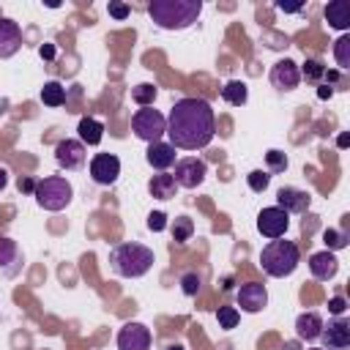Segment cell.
Listing matches in <instances>:
<instances>
[{
  "instance_id": "obj_1",
  "label": "cell",
  "mask_w": 350,
  "mask_h": 350,
  "mask_svg": "<svg viewBox=\"0 0 350 350\" xmlns=\"http://www.w3.org/2000/svg\"><path fill=\"white\" fill-rule=\"evenodd\" d=\"M216 134V115L205 98H178L167 115V137L172 148L200 150Z\"/></svg>"
},
{
  "instance_id": "obj_2",
  "label": "cell",
  "mask_w": 350,
  "mask_h": 350,
  "mask_svg": "<svg viewBox=\"0 0 350 350\" xmlns=\"http://www.w3.org/2000/svg\"><path fill=\"white\" fill-rule=\"evenodd\" d=\"M202 14V0H150L148 16L161 30H186Z\"/></svg>"
},
{
  "instance_id": "obj_3",
  "label": "cell",
  "mask_w": 350,
  "mask_h": 350,
  "mask_svg": "<svg viewBox=\"0 0 350 350\" xmlns=\"http://www.w3.org/2000/svg\"><path fill=\"white\" fill-rule=\"evenodd\" d=\"M156 262V254L153 249H148L145 243H137V241H126V243H118L112 252H109V268L115 276H123V279H139L145 276Z\"/></svg>"
},
{
  "instance_id": "obj_4",
  "label": "cell",
  "mask_w": 350,
  "mask_h": 350,
  "mask_svg": "<svg viewBox=\"0 0 350 350\" xmlns=\"http://www.w3.org/2000/svg\"><path fill=\"white\" fill-rule=\"evenodd\" d=\"M298 262H301V249L293 241H287V238H273L260 252V265L273 279L290 276L298 268Z\"/></svg>"
},
{
  "instance_id": "obj_5",
  "label": "cell",
  "mask_w": 350,
  "mask_h": 350,
  "mask_svg": "<svg viewBox=\"0 0 350 350\" xmlns=\"http://www.w3.org/2000/svg\"><path fill=\"white\" fill-rule=\"evenodd\" d=\"M33 197H36L38 208L55 213V211H63V208L71 202L74 189H71V183H68L63 175H49V178H44V180H36Z\"/></svg>"
},
{
  "instance_id": "obj_6",
  "label": "cell",
  "mask_w": 350,
  "mask_h": 350,
  "mask_svg": "<svg viewBox=\"0 0 350 350\" xmlns=\"http://www.w3.org/2000/svg\"><path fill=\"white\" fill-rule=\"evenodd\" d=\"M131 131L137 139H142L148 145L161 142V137L167 134V118L153 107H139L131 118Z\"/></svg>"
},
{
  "instance_id": "obj_7",
  "label": "cell",
  "mask_w": 350,
  "mask_h": 350,
  "mask_svg": "<svg viewBox=\"0 0 350 350\" xmlns=\"http://www.w3.org/2000/svg\"><path fill=\"white\" fill-rule=\"evenodd\" d=\"M205 175H208V167H205V161L202 159H197V156H186V159H180V161H175V183H178V189L183 186V189H197L202 180H205Z\"/></svg>"
},
{
  "instance_id": "obj_8",
  "label": "cell",
  "mask_w": 350,
  "mask_h": 350,
  "mask_svg": "<svg viewBox=\"0 0 350 350\" xmlns=\"http://www.w3.org/2000/svg\"><path fill=\"white\" fill-rule=\"evenodd\" d=\"M287 227H290V213H284L282 208H276V205H271V208H262L260 213H257V230H260V235H265V238H284V232H287Z\"/></svg>"
},
{
  "instance_id": "obj_9",
  "label": "cell",
  "mask_w": 350,
  "mask_h": 350,
  "mask_svg": "<svg viewBox=\"0 0 350 350\" xmlns=\"http://www.w3.org/2000/svg\"><path fill=\"white\" fill-rule=\"evenodd\" d=\"M320 342H323V350H347L350 347V320L334 317V320L323 323Z\"/></svg>"
},
{
  "instance_id": "obj_10",
  "label": "cell",
  "mask_w": 350,
  "mask_h": 350,
  "mask_svg": "<svg viewBox=\"0 0 350 350\" xmlns=\"http://www.w3.org/2000/svg\"><path fill=\"white\" fill-rule=\"evenodd\" d=\"M55 161L57 167L74 172V170H82L85 161H88V150L79 139H60L57 148H55Z\"/></svg>"
},
{
  "instance_id": "obj_11",
  "label": "cell",
  "mask_w": 350,
  "mask_h": 350,
  "mask_svg": "<svg viewBox=\"0 0 350 350\" xmlns=\"http://www.w3.org/2000/svg\"><path fill=\"white\" fill-rule=\"evenodd\" d=\"M120 175V159L115 153H96L90 159V178L98 186H112Z\"/></svg>"
},
{
  "instance_id": "obj_12",
  "label": "cell",
  "mask_w": 350,
  "mask_h": 350,
  "mask_svg": "<svg viewBox=\"0 0 350 350\" xmlns=\"http://www.w3.org/2000/svg\"><path fill=\"white\" fill-rule=\"evenodd\" d=\"M235 298H238V306H241L243 312H249V314H257V312H262V309L268 306V290H265V284H260V282H246V284H241Z\"/></svg>"
},
{
  "instance_id": "obj_13",
  "label": "cell",
  "mask_w": 350,
  "mask_h": 350,
  "mask_svg": "<svg viewBox=\"0 0 350 350\" xmlns=\"http://www.w3.org/2000/svg\"><path fill=\"white\" fill-rule=\"evenodd\" d=\"M118 350H150V331L142 323H126L118 331Z\"/></svg>"
},
{
  "instance_id": "obj_14",
  "label": "cell",
  "mask_w": 350,
  "mask_h": 350,
  "mask_svg": "<svg viewBox=\"0 0 350 350\" xmlns=\"http://www.w3.org/2000/svg\"><path fill=\"white\" fill-rule=\"evenodd\" d=\"M312 205L309 191L295 189V186H282L276 191V208H282L284 213H306Z\"/></svg>"
},
{
  "instance_id": "obj_15",
  "label": "cell",
  "mask_w": 350,
  "mask_h": 350,
  "mask_svg": "<svg viewBox=\"0 0 350 350\" xmlns=\"http://www.w3.org/2000/svg\"><path fill=\"white\" fill-rule=\"evenodd\" d=\"M298 82H301V74H298V66L290 57L273 63V68H271V85L276 90H284V93L287 90H295Z\"/></svg>"
},
{
  "instance_id": "obj_16",
  "label": "cell",
  "mask_w": 350,
  "mask_h": 350,
  "mask_svg": "<svg viewBox=\"0 0 350 350\" xmlns=\"http://www.w3.org/2000/svg\"><path fill=\"white\" fill-rule=\"evenodd\" d=\"M22 46V27L14 19L0 16V60L14 57Z\"/></svg>"
},
{
  "instance_id": "obj_17",
  "label": "cell",
  "mask_w": 350,
  "mask_h": 350,
  "mask_svg": "<svg viewBox=\"0 0 350 350\" xmlns=\"http://www.w3.org/2000/svg\"><path fill=\"white\" fill-rule=\"evenodd\" d=\"M22 252L14 238H0V273L3 276H16L22 271Z\"/></svg>"
},
{
  "instance_id": "obj_18",
  "label": "cell",
  "mask_w": 350,
  "mask_h": 350,
  "mask_svg": "<svg viewBox=\"0 0 350 350\" xmlns=\"http://www.w3.org/2000/svg\"><path fill=\"white\" fill-rule=\"evenodd\" d=\"M309 271H312V276L314 279H320V282H328V279H334L336 276V271H339V260L334 257V252H314L312 257H309Z\"/></svg>"
},
{
  "instance_id": "obj_19",
  "label": "cell",
  "mask_w": 350,
  "mask_h": 350,
  "mask_svg": "<svg viewBox=\"0 0 350 350\" xmlns=\"http://www.w3.org/2000/svg\"><path fill=\"white\" fill-rule=\"evenodd\" d=\"M145 159H148V164H150L153 170L164 172V170H170V167L175 164V148H172L170 142H153V145H148Z\"/></svg>"
},
{
  "instance_id": "obj_20",
  "label": "cell",
  "mask_w": 350,
  "mask_h": 350,
  "mask_svg": "<svg viewBox=\"0 0 350 350\" xmlns=\"http://www.w3.org/2000/svg\"><path fill=\"white\" fill-rule=\"evenodd\" d=\"M320 331H323V317H320L317 312H304V314H298V320H295V334H298V339L314 342V339H320Z\"/></svg>"
},
{
  "instance_id": "obj_21",
  "label": "cell",
  "mask_w": 350,
  "mask_h": 350,
  "mask_svg": "<svg viewBox=\"0 0 350 350\" xmlns=\"http://www.w3.org/2000/svg\"><path fill=\"white\" fill-rule=\"evenodd\" d=\"M323 16L325 22L334 27V30H347L350 27V5L345 0H334L323 8Z\"/></svg>"
},
{
  "instance_id": "obj_22",
  "label": "cell",
  "mask_w": 350,
  "mask_h": 350,
  "mask_svg": "<svg viewBox=\"0 0 350 350\" xmlns=\"http://www.w3.org/2000/svg\"><path fill=\"white\" fill-rule=\"evenodd\" d=\"M148 191L156 200H172L178 194V183H175V178L170 172H159V175H153L148 180Z\"/></svg>"
},
{
  "instance_id": "obj_23",
  "label": "cell",
  "mask_w": 350,
  "mask_h": 350,
  "mask_svg": "<svg viewBox=\"0 0 350 350\" xmlns=\"http://www.w3.org/2000/svg\"><path fill=\"white\" fill-rule=\"evenodd\" d=\"M77 131H79V142H82V145H98V142L104 139V126H101V120H96V118H90V115H85V118L79 120Z\"/></svg>"
},
{
  "instance_id": "obj_24",
  "label": "cell",
  "mask_w": 350,
  "mask_h": 350,
  "mask_svg": "<svg viewBox=\"0 0 350 350\" xmlns=\"http://www.w3.org/2000/svg\"><path fill=\"white\" fill-rule=\"evenodd\" d=\"M221 98H224L227 104H232V107H243L246 98H249V88H246V82H241V79H230V82L221 88Z\"/></svg>"
},
{
  "instance_id": "obj_25",
  "label": "cell",
  "mask_w": 350,
  "mask_h": 350,
  "mask_svg": "<svg viewBox=\"0 0 350 350\" xmlns=\"http://www.w3.org/2000/svg\"><path fill=\"white\" fill-rule=\"evenodd\" d=\"M41 101L46 104V107H63L66 104V88L60 85V82H44V88H41Z\"/></svg>"
},
{
  "instance_id": "obj_26",
  "label": "cell",
  "mask_w": 350,
  "mask_h": 350,
  "mask_svg": "<svg viewBox=\"0 0 350 350\" xmlns=\"http://www.w3.org/2000/svg\"><path fill=\"white\" fill-rule=\"evenodd\" d=\"M334 57H336L339 71H347L350 68V36H339L334 41Z\"/></svg>"
},
{
  "instance_id": "obj_27",
  "label": "cell",
  "mask_w": 350,
  "mask_h": 350,
  "mask_svg": "<svg viewBox=\"0 0 350 350\" xmlns=\"http://www.w3.org/2000/svg\"><path fill=\"white\" fill-rule=\"evenodd\" d=\"M156 85H150V82H139V85H134L131 88V98L139 104V107H150L153 101H156Z\"/></svg>"
},
{
  "instance_id": "obj_28",
  "label": "cell",
  "mask_w": 350,
  "mask_h": 350,
  "mask_svg": "<svg viewBox=\"0 0 350 350\" xmlns=\"http://www.w3.org/2000/svg\"><path fill=\"white\" fill-rule=\"evenodd\" d=\"M191 232H194V221L189 216H175V221H172V241L175 243H186L191 238Z\"/></svg>"
},
{
  "instance_id": "obj_29",
  "label": "cell",
  "mask_w": 350,
  "mask_h": 350,
  "mask_svg": "<svg viewBox=\"0 0 350 350\" xmlns=\"http://www.w3.org/2000/svg\"><path fill=\"white\" fill-rule=\"evenodd\" d=\"M298 74H301L306 82H320V79L325 77V66H323V60H317V57H306V63H304V68H298Z\"/></svg>"
},
{
  "instance_id": "obj_30",
  "label": "cell",
  "mask_w": 350,
  "mask_h": 350,
  "mask_svg": "<svg viewBox=\"0 0 350 350\" xmlns=\"http://www.w3.org/2000/svg\"><path fill=\"white\" fill-rule=\"evenodd\" d=\"M265 167H268V170H265L268 175L284 172V170H287V156H284L282 150H276V148H273V150H268V153H265Z\"/></svg>"
},
{
  "instance_id": "obj_31",
  "label": "cell",
  "mask_w": 350,
  "mask_h": 350,
  "mask_svg": "<svg viewBox=\"0 0 350 350\" xmlns=\"http://www.w3.org/2000/svg\"><path fill=\"white\" fill-rule=\"evenodd\" d=\"M323 241H325L328 252H336V249H345L350 238H347V232H345V230H334V227H331V230H325V232H323Z\"/></svg>"
},
{
  "instance_id": "obj_32",
  "label": "cell",
  "mask_w": 350,
  "mask_h": 350,
  "mask_svg": "<svg viewBox=\"0 0 350 350\" xmlns=\"http://www.w3.org/2000/svg\"><path fill=\"white\" fill-rule=\"evenodd\" d=\"M216 320H219V328H235L238 325V320H241V314H238V309L235 306H219L216 309Z\"/></svg>"
},
{
  "instance_id": "obj_33",
  "label": "cell",
  "mask_w": 350,
  "mask_h": 350,
  "mask_svg": "<svg viewBox=\"0 0 350 350\" xmlns=\"http://www.w3.org/2000/svg\"><path fill=\"white\" fill-rule=\"evenodd\" d=\"M246 180H249V189L260 194V191H265V189H268V183H271V175H268L265 170H252V172L246 175Z\"/></svg>"
},
{
  "instance_id": "obj_34",
  "label": "cell",
  "mask_w": 350,
  "mask_h": 350,
  "mask_svg": "<svg viewBox=\"0 0 350 350\" xmlns=\"http://www.w3.org/2000/svg\"><path fill=\"white\" fill-rule=\"evenodd\" d=\"M200 287H202V279H200L194 271H186V273L180 276V290H183V295H197Z\"/></svg>"
},
{
  "instance_id": "obj_35",
  "label": "cell",
  "mask_w": 350,
  "mask_h": 350,
  "mask_svg": "<svg viewBox=\"0 0 350 350\" xmlns=\"http://www.w3.org/2000/svg\"><path fill=\"white\" fill-rule=\"evenodd\" d=\"M167 227V216L161 213V211H153L150 216H148V230H153V232H161Z\"/></svg>"
},
{
  "instance_id": "obj_36",
  "label": "cell",
  "mask_w": 350,
  "mask_h": 350,
  "mask_svg": "<svg viewBox=\"0 0 350 350\" xmlns=\"http://www.w3.org/2000/svg\"><path fill=\"white\" fill-rule=\"evenodd\" d=\"M107 11H109V16H115V19H126V16L131 14V8H129L126 3H115V0H109Z\"/></svg>"
},
{
  "instance_id": "obj_37",
  "label": "cell",
  "mask_w": 350,
  "mask_h": 350,
  "mask_svg": "<svg viewBox=\"0 0 350 350\" xmlns=\"http://www.w3.org/2000/svg\"><path fill=\"white\" fill-rule=\"evenodd\" d=\"M345 309H347V301H345L342 295H334V298L328 301V312H331L334 317H342V314H345Z\"/></svg>"
},
{
  "instance_id": "obj_38",
  "label": "cell",
  "mask_w": 350,
  "mask_h": 350,
  "mask_svg": "<svg viewBox=\"0 0 350 350\" xmlns=\"http://www.w3.org/2000/svg\"><path fill=\"white\" fill-rule=\"evenodd\" d=\"M19 191L22 194H33L36 191V180L33 178H19Z\"/></svg>"
},
{
  "instance_id": "obj_39",
  "label": "cell",
  "mask_w": 350,
  "mask_h": 350,
  "mask_svg": "<svg viewBox=\"0 0 350 350\" xmlns=\"http://www.w3.org/2000/svg\"><path fill=\"white\" fill-rule=\"evenodd\" d=\"M331 93H334V88H331V85H320V90H317V96H320V98H331Z\"/></svg>"
},
{
  "instance_id": "obj_40",
  "label": "cell",
  "mask_w": 350,
  "mask_h": 350,
  "mask_svg": "<svg viewBox=\"0 0 350 350\" xmlns=\"http://www.w3.org/2000/svg\"><path fill=\"white\" fill-rule=\"evenodd\" d=\"M276 8H279V11H284V14H293V11H301V5H284V3H276Z\"/></svg>"
},
{
  "instance_id": "obj_41",
  "label": "cell",
  "mask_w": 350,
  "mask_h": 350,
  "mask_svg": "<svg viewBox=\"0 0 350 350\" xmlns=\"http://www.w3.org/2000/svg\"><path fill=\"white\" fill-rule=\"evenodd\" d=\"M5 186H8V172H5L3 167H0V191H3Z\"/></svg>"
},
{
  "instance_id": "obj_42",
  "label": "cell",
  "mask_w": 350,
  "mask_h": 350,
  "mask_svg": "<svg viewBox=\"0 0 350 350\" xmlns=\"http://www.w3.org/2000/svg\"><path fill=\"white\" fill-rule=\"evenodd\" d=\"M41 57H52V46H49V44L41 46Z\"/></svg>"
},
{
  "instance_id": "obj_43",
  "label": "cell",
  "mask_w": 350,
  "mask_h": 350,
  "mask_svg": "<svg viewBox=\"0 0 350 350\" xmlns=\"http://www.w3.org/2000/svg\"><path fill=\"white\" fill-rule=\"evenodd\" d=\"M167 350H183V345H170Z\"/></svg>"
},
{
  "instance_id": "obj_44",
  "label": "cell",
  "mask_w": 350,
  "mask_h": 350,
  "mask_svg": "<svg viewBox=\"0 0 350 350\" xmlns=\"http://www.w3.org/2000/svg\"><path fill=\"white\" fill-rule=\"evenodd\" d=\"M309 350H323V347H309Z\"/></svg>"
}]
</instances>
